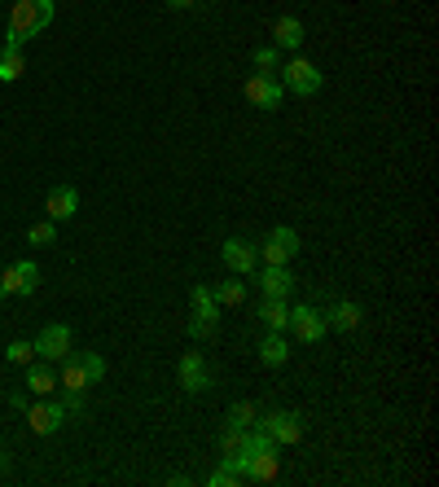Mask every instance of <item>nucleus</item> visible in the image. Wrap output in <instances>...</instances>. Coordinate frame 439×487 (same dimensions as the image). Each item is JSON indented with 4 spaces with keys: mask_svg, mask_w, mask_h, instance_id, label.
<instances>
[{
    "mask_svg": "<svg viewBox=\"0 0 439 487\" xmlns=\"http://www.w3.org/2000/svg\"><path fill=\"white\" fill-rule=\"evenodd\" d=\"M233 461H237V470H242L251 483H273L277 470H281V461H277V443L264 431L242 434V448H237Z\"/></svg>",
    "mask_w": 439,
    "mask_h": 487,
    "instance_id": "1",
    "label": "nucleus"
},
{
    "mask_svg": "<svg viewBox=\"0 0 439 487\" xmlns=\"http://www.w3.org/2000/svg\"><path fill=\"white\" fill-rule=\"evenodd\" d=\"M57 4L54 0H13L9 9V31H4V45L9 49H22L31 36H40L49 22H54Z\"/></svg>",
    "mask_w": 439,
    "mask_h": 487,
    "instance_id": "2",
    "label": "nucleus"
},
{
    "mask_svg": "<svg viewBox=\"0 0 439 487\" xmlns=\"http://www.w3.org/2000/svg\"><path fill=\"white\" fill-rule=\"evenodd\" d=\"M277 79H281V88H286V93H299V97H317V93H321V84H326V75H321L308 57H294V62L277 66Z\"/></svg>",
    "mask_w": 439,
    "mask_h": 487,
    "instance_id": "3",
    "label": "nucleus"
},
{
    "mask_svg": "<svg viewBox=\"0 0 439 487\" xmlns=\"http://www.w3.org/2000/svg\"><path fill=\"white\" fill-rule=\"evenodd\" d=\"M194 317H189V338H216L220 329V303L211 285H194Z\"/></svg>",
    "mask_w": 439,
    "mask_h": 487,
    "instance_id": "4",
    "label": "nucleus"
},
{
    "mask_svg": "<svg viewBox=\"0 0 439 487\" xmlns=\"http://www.w3.org/2000/svg\"><path fill=\"white\" fill-rule=\"evenodd\" d=\"M66 422V404L54 395H40L36 404H27V431L31 434H57Z\"/></svg>",
    "mask_w": 439,
    "mask_h": 487,
    "instance_id": "5",
    "label": "nucleus"
},
{
    "mask_svg": "<svg viewBox=\"0 0 439 487\" xmlns=\"http://www.w3.org/2000/svg\"><path fill=\"white\" fill-rule=\"evenodd\" d=\"M255 251H260V264H290L299 255V233L290 224H277L264 237V246H255Z\"/></svg>",
    "mask_w": 439,
    "mask_h": 487,
    "instance_id": "6",
    "label": "nucleus"
},
{
    "mask_svg": "<svg viewBox=\"0 0 439 487\" xmlns=\"http://www.w3.org/2000/svg\"><path fill=\"white\" fill-rule=\"evenodd\" d=\"M260 431L269 434L273 443H286V448H290V443H299V439H303V417H299V413H290V409H273V413H264V417H260Z\"/></svg>",
    "mask_w": 439,
    "mask_h": 487,
    "instance_id": "7",
    "label": "nucleus"
},
{
    "mask_svg": "<svg viewBox=\"0 0 439 487\" xmlns=\"http://www.w3.org/2000/svg\"><path fill=\"white\" fill-rule=\"evenodd\" d=\"M286 329H290L299 343H321L329 334L326 312H321V308H308V303H303V308H290V325H286Z\"/></svg>",
    "mask_w": 439,
    "mask_h": 487,
    "instance_id": "8",
    "label": "nucleus"
},
{
    "mask_svg": "<svg viewBox=\"0 0 439 487\" xmlns=\"http://www.w3.org/2000/svg\"><path fill=\"white\" fill-rule=\"evenodd\" d=\"M220 260H224V268L237 272V277H251V272L260 268V251H255L246 237H228V242L220 246Z\"/></svg>",
    "mask_w": 439,
    "mask_h": 487,
    "instance_id": "9",
    "label": "nucleus"
},
{
    "mask_svg": "<svg viewBox=\"0 0 439 487\" xmlns=\"http://www.w3.org/2000/svg\"><path fill=\"white\" fill-rule=\"evenodd\" d=\"M242 93H246V102H251V106H260V110H277V106H281V97H286L281 79H277V75H260V70L242 84Z\"/></svg>",
    "mask_w": 439,
    "mask_h": 487,
    "instance_id": "10",
    "label": "nucleus"
},
{
    "mask_svg": "<svg viewBox=\"0 0 439 487\" xmlns=\"http://www.w3.org/2000/svg\"><path fill=\"white\" fill-rule=\"evenodd\" d=\"M36 356L49 360V365H62L70 356V325H45L40 338H36Z\"/></svg>",
    "mask_w": 439,
    "mask_h": 487,
    "instance_id": "11",
    "label": "nucleus"
},
{
    "mask_svg": "<svg viewBox=\"0 0 439 487\" xmlns=\"http://www.w3.org/2000/svg\"><path fill=\"white\" fill-rule=\"evenodd\" d=\"M36 285H40V268L31 260H18V264L0 268V290L4 294H36Z\"/></svg>",
    "mask_w": 439,
    "mask_h": 487,
    "instance_id": "12",
    "label": "nucleus"
},
{
    "mask_svg": "<svg viewBox=\"0 0 439 487\" xmlns=\"http://www.w3.org/2000/svg\"><path fill=\"white\" fill-rule=\"evenodd\" d=\"M75 211H79V194L70 185H54L49 198H45V216L54 224H66V219H75Z\"/></svg>",
    "mask_w": 439,
    "mask_h": 487,
    "instance_id": "13",
    "label": "nucleus"
},
{
    "mask_svg": "<svg viewBox=\"0 0 439 487\" xmlns=\"http://www.w3.org/2000/svg\"><path fill=\"white\" fill-rule=\"evenodd\" d=\"M57 386H62V395H84V391L93 386L84 356H66V360H62V378H57Z\"/></svg>",
    "mask_w": 439,
    "mask_h": 487,
    "instance_id": "14",
    "label": "nucleus"
},
{
    "mask_svg": "<svg viewBox=\"0 0 439 487\" xmlns=\"http://www.w3.org/2000/svg\"><path fill=\"white\" fill-rule=\"evenodd\" d=\"M260 272V290H264V299H290V290H294V277L286 272V264H264Z\"/></svg>",
    "mask_w": 439,
    "mask_h": 487,
    "instance_id": "15",
    "label": "nucleus"
},
{
    "mask_svg": "<svg viewBox=\"0 0 439 487\" xmlns=\"http://www.w3.org/2000/svg\"><path fill=\"white\" fill-rule=\"evenodd\" d=\"M207 365H203V351H185L180 356V386L189 391V395H198V391H207Z\"/></svg>",
    "mask_w": 439,
    "mask_h": 487,
    "instance_id": "16",
    "label": "nucleus"
},
{
    "mask_svg": "<svg viewBox=\"0 0 439 487\" xmlns=\"http://www.w3.org/2000/svg\"><path fill=\"white\" fill-rule=\"evenodd\" d=\"M303 40H308V31H303V22L294 13L273 22V49H303Z\"/></svg>",
    "mask_w": 439,
    "mask_h": 487,
    "instance_id": "17",
    "label": "nucleus"
},
{
    "mask_svg": "<svg viewBox=\"0 0 439 487\" xmlns=\"http://www.w3.org/2000/svg\"><path fill=\"white\" fill-rule=\"evenodd\" d=\"M27 391L31 395H54L57 391V374L49 360H40V365H27Z\"/></svg>",
    "mask_w": 439,
    "mask_h": 487,
    "instance_id": "18",
    "label": "nucleus"
},
{
    "mask_svg": "<svg viewBox=\"0 0 439 487\" xmlns=\"http://www.w3.org/2000/svg\"><path fill=\"white\" fill-rule=\"evenodd\" d=\"M260 360H264L269 369H281V365L290 360V343H286L281 334L269 329V334H264V343H260Z\"/></svg>",
    "mask_w": 439,
    "mask_h": 487,
    "instance_id": "19",
    "label": "nucleus"
},
{
    "mask_svg": "<svg viewBox=\"0 0 439 487\" xmlns=\"http://www.w3.org/2000/svg\"><path fill=\"white\" fill-rule=\"evenodd\" d=\"M211 294H216L220 308H242V299H246V281L233 272L228 281H220V285H211Z\"/></svg>",
    "mask_w": 439,
    "mask_h": 487,
    "instance_id": "20",
    "label": "nucleus"
},
{
    "mask_svg": "<svg viewBox=\"0 0 439 487\" xmlns=\"http://www.w3.org/2000/svg\"><path fill=\"white\" fill-rule=\"evenodd\" d=\"M22 70H27V57H22V49H9V45H0V84H18V79H22Z\"/></svg>",
    "mask_w": 439,
    "mask_h": 487,
    "instance_id": "21",
    "label": "nucleus"
},
{
    "mask_svg": "<svg viewBox=\"0 0 439 487\" xmlns=\"http://www.w3.org/2000/svg\"><path fill=\"white\" fill-rule=\"evenodd\" d=\"M326 325L338 329V334H352V329L360 325V308H356V303H334L326 312Z\"/></svg>",
    "mask_w": 439,
    "mask_h": 487,
    "instance_id": "22",
    "label": "nucleus"
},
{
    "mask_svg": "<svg viewBox=\"0 0 439 487\" xmlns=\"http://www.w3.org/2000/svg\"><path fill=\"white\" fill-rule=\"evenodd\" d=\"M260 321H264V329L281 334V329L290 325V308H286V299H264V308H260Z\"/></svg>",
    "mask_w": 439,
    "mask_h": 487,
    "instance_id": "23",
    "label": "nucleus"
},
{
    "mask_svg": "<svg viewBox=\"0 0 439 487\" xmlns=\"http://www.w3.org/2000/svg\"><path fill=\"white\" fill-rule=\"evenodd\" d=\"M207 483H211V487H233V483H246V475L237 470V461H233V457H224V466H220Z\"/></svg>",
    "mask_w": 439,
    "mask_h": 487,
    "instance_id": "24",
    "label": "nucleus"
},
{
    "mask_svg": "<svg viewBox=\"0 0 439 487\" xmlns=\"http://www.w3.org/2000/svg\"><path fill=\"white\" fill-rule=\"evenodd\" d=\"M27 242H31V246H54V242H57V224H54V219H36V224L27 228Z\"/></svg>",
    "mask_w": 439,
    "mask_h": 487,
    "instance_id": "25",
    "label": "nucleus"
},
{
    "mask_svg": "<svg viewBox=\"0 0 439 487\" xmlns=\"http://www.w3.org/2000/svg\"><path fill=\"white\" fill-rule=\"evenodd\" d=\"M4 360H9V365H22V369H27V365L36 360V343H22V338H18V343H9V347H4Z\"/></svg>",
    "mask_w": 439,
    "mask_h": 487,
    "instance_id": "26",
    "label": "nucleus"
},
{
    "mask_svg": "<svg viewBox=\"0 0 439 487\" xmlns=\"http://www.w3.org/2000/svg\"><path fill=\"white\" fill-rule=\"evenodd\" d=\"M255 70L260 75H277V66H281V49H273V45H264V49H255Z\"/></svg>",
    "mask_w": 439,
    "mask_h": 487,
    "instance_id": "27",
    "label": "nucleus"
},
{
    "mask_svg": "<svg viewBox=\"0 0 439 487\" xmlns=\"http://www.w3.org/2000/svg\"><path fill=\"white\" fill-rule=\"evenodd\" d=\"M228 422H233V426H242V431H246V426H251V422H255V404H251V400H237V404H233V409H228Z\"/></svg>",
    "mask_w": 439,
    "mask_h": 487,
    "instance_id": "28",
    "label": "nucleus"
},
{
    "mask_svg": "<svg viewBox=\"0 0 439 487\" xmlns=\"http://www.w3.org/2000/svg\"><path fill=\"white\" fill-rule=\"evenodd\" d=\"M242 426H233V422H228V431L220 434V448H224V457H237V448H242Z\"/></svg>",
    "mask_w": 439,
    "mask_h": 487,
    "instance_id": "29",
    "label": "nucleus"
},
{
    "mask_svg": "<svg viewBox=\"0 0 439 487\" xmlns=\"http://www.w3.org/2000/svg\"><path fill=\"white\" fill-rule=\"evenodd\" d=\"M79 356H84V365H88V378H93V386H97V382L106 378V360H102L97 351H79Z\"/></svg>",
    "mask_w": 439,
    "mask_h": 487,
    "instance_id": "30",
    "label": "nucleus"
},
{
    "mask_svg": "<svg viewBox=\"0 0 439 487\" xmlns=\"http://www.w3.org/2000/svg\"><path fill=\"white\" fill-rule=\"evenodd\" d=\"M194 4H203V0H167V9H194Z\"/></svg>",
    "mask_w": 439,
    "mask_h": 487,
    "instance_id": "31",
    "label": "nucleus"
},
{
    "mask_svg": "<svg viewBox=\"0 0 439 487\" xmlns=\"http://www.w3.org/2000/svg\"><path fill=\"white\" fill-rule=\"evenodd\" d=\"M4 299H9V294H4V290H0V308H4Z\"/></svg>",
    "mask_w": 439,
    "mask_h": 487,
    "instance_id": "32",
    "label": "nucleus"
},
{
    "mask_svg": "<svg viewBox=\"0 0 439 487\" xmlns=\"http://www.w3.org/2000/svg\"><path fill=\"white\" fill-rule=\"evenodd\" d=\"M0 466H4V457H0Z\"/></svg>",
    "mask_w": 439,
    "mask_h": 487,
    "instance_id": "33",
    "label": "nucleus"
}]
</instances>
